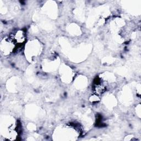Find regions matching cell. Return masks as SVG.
I'll return each mask as SVG.
<instances>
[{
	"mask_svg": "<svg viewBox=\"0 0 141 141\" xmlns=\"http://www.w3.org/2000/svg\"><path fill=\"white\" fill-rule=\"evenodd\" d=\"M94 90L98 94H101L105 91V88L102 84H98L95 86Z\"/></svg>",
	"mask_w": 141,
	"mask_h": 141,
	"instance_id": "obj_1",
	"label": "cell"
}]
</instances>
